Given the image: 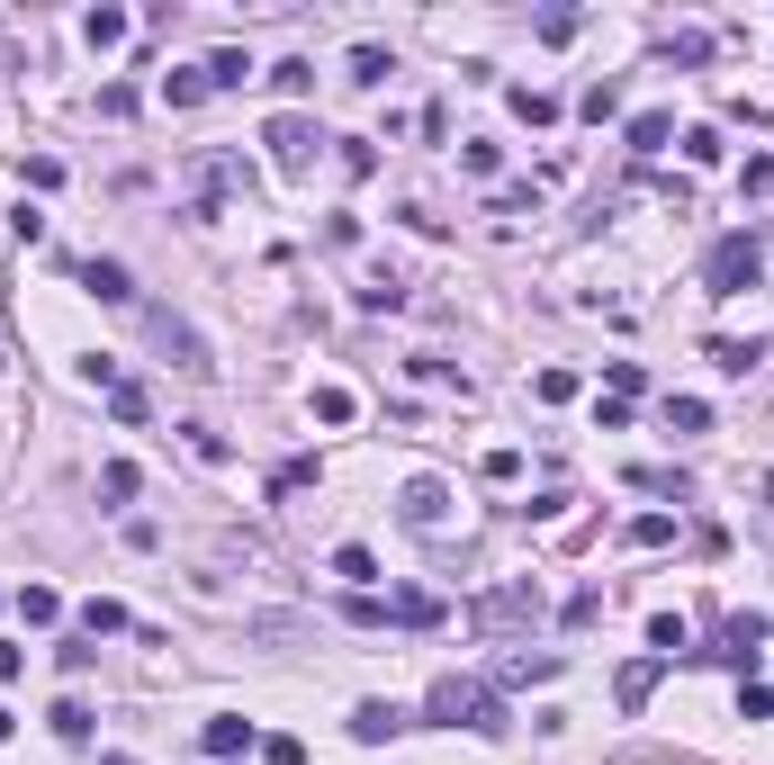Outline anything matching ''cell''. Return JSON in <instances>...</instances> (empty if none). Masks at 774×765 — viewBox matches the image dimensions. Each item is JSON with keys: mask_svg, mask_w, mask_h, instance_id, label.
Returning <instances> with one entry per match:
<instances>
[{"mask_svg": "<svg viewBox=\"0 0 774 765\" xmlns=\"http://www.w3.org/2000/svg\"><path fill=\"white\" fill-rule=\"evenodd\" d=\"M667 54H675V63H712V37H702V28H684V37L667 45Z\"/></svg>", "mask_w": 774, "mask_h": 765, "instance_id": "obj_45", "label": "cell"}, {"mask_svg": "<svg viewBox=\"0 0 774 765\" xmlns=\"http://www.w3.org/2000/svg\"><path fill=\"white\" fill-rule=\"evenodd\" d=\"M351 414H361V396H351V387H316V424H333V433H342Z\"/></svg>", "mask_w": 774, "mask_h": 765, "instance_id": "obj_17", "label": "cell"}, {"mask_svg": "<svg viewBox=\"0 0 774 765\" xmlns=\"http://www.w3.org/2000/svg\"><path fill=\"white\" fill-rule=\"evenodd\" d=\"M765 640H774V621H765V612H730V621H721V649H684V658H721V666H739V675H747Z\"/></svg>", "mask_w": 774, "mask_h": 765, "instance_id": "obj_4", "label": "cell"}, {"mask_svg": "<svg viewBox=\"0 0 774 765\" xmlns=\"http://www.w3.org/2000/svg\"><path fill=\"white\" fill-rule=\"evenodd\" d=\"M198 738H207V765H226V756H244V747H261V738H252V721H244V712H217V721H207V730H198Z\"/></svg>", "mask_w": 774, "mask_h": 765, "instance_id": "obj_8", "label": "cell"}, {"mask_svg": "<svg viewBox=\"0 0 774 765\" xmlns=\"http://www.w3.org/2000/svg\"><path fill=\"white\" fill-rule=\"evenodd\" d=\"M477 631H532V621H540V586L532 577H514V586H496V595H477Z\"/></svg>", "mask_w": 774, "mask_h": 765, "instance_id": "obj_3", "label": "cell"}, {"mask_svg": "<svg viewBox=\"0 0 774 765\" xmlns=\"http://www.w3.org/2000/svg\"><path fill=\"white\" fill-rule=\"evenodd\" d=\"M649 684H658V658H640V666H621V712H640V703H649Z\"/></svg>", "mask_w": 774, "mask_h": 765, "instance_id": "obj_20", "label": "cell"}, {"mask_svg": "<svg viewBox=\"0 0 774 765\" xmlns=\"http://www.w3.org/2000/svg\"><path fill=\"white\" fill-rule=\"evenodd\" d=\"M739 721H774V693L765 684H739Z\"/></svg>", "mask_w": 774, "mask_h": 765, "instance_id": "obj_44", "label": "cell"}, {"mask_svg": "<svg viewBox=\"0 0 774 765\" xmlns=\"http://www.w3.org/2000/svg\"><path fill=\"white\" fill-rule=\"evenodd\" d=\"M261 145H270V163H279V172L298 180V172H316V145H324V135H316V117H298V108H289V117H270Z\"/></svg>", "mask_w": 774, "mask_h": 765, "instance_id": "obj_5", "label": "cell"}, {"mask_svg": "<svg viewBox=\"0 0 774 765\" xmlns=\"http://www.w3.org/2000/svg\"><path fill=\"white\" fill-rule=\"evenodd\" d=\"M667 135H675V117L667 108H640V117H630V154H658Z\"/></svg>", "mask_w": 774, "mask_h": 765, "instance_id": "obj_13", "label": "cell"}, {"mask_svg": "<svg viewBox=\"0 0 774 765\" xmlns=\"http://www.w3.org/2000/svg\"><path fill=\"white\" fill-rule=\"evenodd\" d=\"M145 324H154V342H163V361H172V370H189V379H207V370H217V361H207V342H198V333H189L172 307H154Z\"/></svg>", "mask_w": 774, "mask_h": 765, "instance_id": "obj_6", "label": "cell"}, {"mask_svg": "<svg viewBox=\"0 0 774 765\" xmlns=\"http://www.w3.org/2000/svg\"><path fill=\"white\" fill-rule=\"evenodd\" d=\"M712 370L747 379V370H756V342H730V333H712Z\"/></svg>", "mask_w": 774, "mask_h": 765, "instance_id": "obj_18", "label": "cell"}, {"mask_svg": "<svg viewBox=\"0 0 774 765\" xmlns=\"http://www.w3.org/2000/svg\"><path fill=\"white\" fill-rule=\"evenodd\" d=\"M684 163H721V135L712 126H684Z\"/></svg>", "mask_w": 774, "mask_h": 765, "instance_id": "obj_38", "label": "cell"}, {"mask_svg": "<svg viewBox=\"0 0 774 765\" xmlns=\"http://www.w3.org/2000/svg\"><path fill=\"white\" fill-rule=\"evenodd\" d=\"M109 765H135V756H109Z\"/></svg>", "mask_w": 774, "mask_h": 765, "instance_id": "obj_49", "label": "cell"}, {"mask_svg": "<svg viewBox=\"0 0 774 765\" xmlns=\"http://www.w3.org/2000/svg\"><path fill=\"white\" fill-rule=\"evenodd\" d=\"M756 270H765V244H756V235H721L712 261H702V280H712V298H747Z\"/></svg>", "mask_w": 774, "mask_h": 765, "instance_id": "obj_2", "label": "cell"}, {"mask_svg": "<svg viewBox=\"0 0 774 765\" xmlns=\"http://www.w3.org/2000/svg\"><path fill=\"white\" fill-rule=\"evenodd\" d=\"M333 577H342L351 595H370V586H379V559H370L361 540H342V549H333Z\"/></svg>", "mask_w": 774, "mask_h": 765, "instance_id": "obj_12", "label": "cell"}, {"mask_svg": "<svg viewBox=\"0 0 774 765\" xmlns=\"http://www.w3.org/2000/svg\"><path fill=\"white\" fill-rule=\"evenodd\" d=\"M577 108H586V117H595V126H603V117H621V82H595V91H586V100H577Z\"/></svg>", "mask_w": 774, "mask_h": 765, "instance_id": "obj_33", "label": "cell"}, {"mask_svg": "<svg viewBox=\"0 0 774 765\" xmlns=\"http://www.w3.org/2000/svg\"><path fill=\"white\" fill-rule=\"evenodd\" d=\"M261 756H270V765H307V747H298V738H261Z\"/></svg>", "mask_w": 774, "mask_h": 765, "instance_id": "obj_47", "label": "cell"}, {"mask_svg": "<svg viewBox=\"0 0 774 765\" xmlns=\"http://www.w3.org/2000/svg\"><path fill=\"white\" fill-rule=\"evenodd\" d=\"M514 117H532V126H549V117H558V100H549V91H514Z\"/></svg>", "mask_w": 774, "mask_h": 765, "instance_id": "obj_39", "label": "cell"}, {"mask_svg": "<svg viewBox=\"0 0 774 765\" xmlns=\"http://www.w3.org/2000/svg\"><path fill=\"white\" fill-rule=\"evenodd\" d=\"M388 621H405V631H433V621H442V595H396Z\"/></svg>", "mask_w": 774, "mask_h": 765, "instance_id": "obj_14", "label": "cell"}, {"mask_svg": "<svg viewBox=\"0 0 774 765\" xmlns=\"http://www.w3.org/2000/svg\"><path fill=\"white\" fill-rule=\"evenodd\" d=\"M496 217H540V189H532V180H514V189H496Z\"/></svg>", "mask_w": 774, "mask_h": 765, "instance_id": "obj_27", "label": "cell"}, {"mask_svg": "<svg viewBox=\"0 0 774 765\" xmlns=\"http://www.w3.org/2000/svg\"><path fill=\"white\" fill-rule=\"evenodd\" d=\"M19 180H28V189H63V163H54V154H28Z\"/></svg>", "mask_w": 774, "mask_h": 765, "instance_id": "obj_34", "label": "cell"}, {"mask_svg": "<svg viewBox=\"0 0 774 765\" xmlns=\"http://www.w3.org/2000/svg\"><path fill=\"white\" fill-rule=\"evenodd\" d=\"M396 514H405L414 531H433V523L451 514V486H442V477H405V496H396Z\"/></svg>", "mask_w": 774, "mask_h": 765, "instance_id": "obj_7", "label": "cell"}, {"mask_svg": "<svg viewBox=\"0 0 774 765\" xmlns=\"http://www.w3.org/2000/svg\"><path fill=\"white\" fill-rule=\"evenodd\" d=\"M298 486H316V459H289V468H270V496H298Z\"/></svg>", "mask_w": 774, "mask_h": 765, "instance_id": "obj_36", "label": "cell"}, {"mask_svg": "<svg viewBox=\"0 0 774 765\" xmlns=\"http://www.w3.org/2000/svg\"><path fill=\"white\" fill-rule=\"evenodd\" d=\"M244 82H252V63H244L235 45H226V54H207V91H244Z\"/></svg>", "mask_w": 774, "mask_h": 765, "instance_id": "obj_15", "label": "cell"}, {"mask_svg": "<svg viewBox=\"0 0 774 765\" xmlns=\"http://www.w3.org/2000/svg\"><path fill=\"white\" fill-rule=\"evenodd\" d=\"M667 424H675V433H702V424H712V405H702V396H667Z\"/></svg>", "mask_w": 774, "mask_h": 765, "instance_id": "obj_26", "label": "cell"}, {"mask_svg": "<svg viewBox=\"0 0 774 765\" xmlns=\"http://www.w3.org/2000/svg\"><path fill=\"white\" fill-rule=\"evenodd\" d=\"M0 361H10V342H0Z\"/></svg>", "mask_w": 774, "mask_h": 765, "instance_id": "obj_50", "label": "cell"}, {"mask_svg": "<svg viewBox=\"0 0 774 765\" xmlns=\"http://www.w3.org/2000/svg\"><path fill=\"white\" fill-rule=\"evenodd\" d=\"M396 73V63H388V45H351V82H361V91H379Z\"/></svg>", "mask_w": 774, "mask_h": 765, "instance_id": "obj_16", "label": "cell"}, {"mask_svg": "<svg viewBox=\"0 0 774 765\" xmlns=\"http://www.w3.org/2000/svg\"><path fill=\"white\" fill-rule=\"evenodd\" d=\"M523 477V451H486V486H514Z\"/></svg>", "mask_w": 774, "mask_h": 765, "instance_id": "obj_43", "label": "cell"}, {"mask_svg": "<svg viewBox=\"0 0 774 765\" xmlns=\"http://www.w3.org/2000/svg\"><path fill=\"white\" fill-rule=\"evenodd\" d=\"M396 730H405L396 703H361V712H351V738H361V747H379V738H396Z\"/></svg>", "mask_w": 774, "mask_h": 765, "instance_id": "obj_11", "label": "cell"}, {"mask_svg": "<svg viewBox=\"0 0 774 765\" xmlns=\"http://www.w3.org/2000/svg\"><path fill=\"white\" fill-rule=\"evenodd\" d=\"M342 621H351V631H379L388 603H379V595H351V603H342Z\"/></svg>", "mask_w": 774, "mask_h": 765, "instance_id": "obj_35", "label": "cell"}, {"mask_svg": "<svg viewBox=\"0 0 774 765\" xmlns=\"http://www.w3.org/2000/svg\"><path fill=\"white\" fill-rule=\"evenodd\" d=\"M109 414H117V424H145V387L117 379V387H109Z\"/></svg>", "mask_w": 774, "mask_h": 765, "instance_id": "obj_25", "label": "cell"}, {"mask_svg": "<svg viewBox=\"0 0 774 765\" xmlns=\"http://www.w3.org/2000/svg\"><path fill=\"white\" fill-rule=\"evenodd\" d=\"M630 540H640V549H667V540H675V514H640V523H630Z\"/></svg>", "mask_w": 774, "mask_h": 765, "instance_id": "obj_31", "label": "cell"}, {"mask_svg": "<svg viewBox=\"0 0 774 765\" xmlns=\"http://www.w3.org/2000/svg\"><path fill=\"white\" fill-rule=\"evenodd\" d=\"M424 712H433L442 730H477V738H505V730H514L505 703H496V684H477V675H442V684L424 693Z\"/></svg>", "mask_w": 774, "mask_h": 765, "instance_id": "obj_1", "label": "cell"}, {"mask_svg": "<svg viewBox=\"0 0 774 765\" xmlns=\"http://www.w3.org/2000/svg\"><path fill=\"white\" fill-rule=\"evenodd\" d=\"M10 675H19V649H10V640H0V684H10Z\"/></svg>", "mask_w": 774, "mask_h": 765, "instance_id": "obj_48", "label": "cell"}, {"mask_svg": "<svg viewBox=\"0 0 774 765\" xmlns=\"http://www.w3.org/2000/svg\"><path fill=\"white\" fill-rule=\"evenodd\" d=\"M100 496H109V505L135 496V459H109V468H100Z\"/></svg>", "mask_w": 774, "mask_h": 765, "instance_id": "obj_29", "label": "cell"}, {"mask_svg": "<svg viewBox=\"0 0 774 765\" xmlns=\"http://www.w3.org/2000/svg\"><path fill=\"white\" fill-rule=\"evenodd\" d=\"M82 37H91L100 54H109V45H126V10H91V19H82Z\"/></svg>", "mask_w": 774, "mask_h": 765, "instance_id": "obj_21", "label": "cell"}, {"mask_svg": "<svg viewBox=\"0 0 774 765\" xmlns=\"http://www.w3.org/2000/svg\"><path fill=\"white\" fill-rule=\"evenodd\" d=\"M163 100H172V108H189V100H207V73H163Z\"/></svg>", "mask_w": 774, "mask_h": 765, "instance_id": "obj_32", "label": "cell"}, {"mask_svg": "<svg viewBox=\"0 0 774 765\" xmlns=\"http://www.w3.org/2000/svg\"><path fill=\"white\" fill-rule=\"evenodd\" d=\"M82 289H91V298H109V307H126V298H135L126 261H82Z\"/></svg>", "mask_w": 774, "mask_h": 765, "instance_id": "obj_10", "label": "cell"}, {"mask_svg": "<svg viewBox=\"0 0 774 765\" xmlns=\"http://www.w3.org/2000/svg\"><path fill=\"white\" fill-rule=\"evenodd\" d=\"M361 307H370V316H388V307H405V289H396V270H379V280L361 289Z\"/></svg>", "mask_w": 774, "mask_h": 765, "instance_id": "obj_30", "label": "cell"}, {"mask_svg": "<svg viewBox=\"0 0 774 765\" xmlns=\"http://www.w3.org/2000/svg\"><path fill=\"white\" fill-rule=\"evenodd\" d=\"M595 612H603V586H577V595H568V621H577V631H586V621H595Z\"/></svg>", "mask_w": 774, "mask_h": 765, "instance_id": "obj_46", "label": "cell"}, {"mask_svg": "<svg viewBox=\"0 0 774 765\" xmlns=\"http://www.w3.org/2000/svg\"><path fill=\"white\" fill-rule=\"evenodd\" d=\"M19 612H28V621H63V595H54V586H19Z\"/></svg>", "mask_w": 774, "mask_h": 765, "instance_id": "obj_24", "label": "cell"}, {"mask_svg": "<svg viewBox=\"0 0 774 765\" xmlns=\"http://www.w3.org/2000/svg\"><path fill=\"white\" fill-rule=\"evenodd\" d=\"M739 189H747V198H765V189H774V154H747V172H739Z\"/></svg>", "mask_w": 774, "mask_h": 765, "instance_id": "obj_40", "label": "cell"}, {"mask_svg": "<svg viewBox=\"0 0 774 765\" xmlns=\"http://www.w3.org/2000/svg\"><path fill=\"white\" fill-rule=\"evenodd\" d=\"M558 666H568L558 649H514V658H496V684H549Z\"/></svg>", "mask_w": 774, "mask_h": 765, "instance_id": "obj_9", "label": "cell"}, {"mask_svg": "<svg viewBox=\"0 0 774 765\" xmlns=\"http://www.w3.org/2000/svg\"><path fill=\"white\" fill-rule=\"evenodd\" d=\"M270 82L298 100V91H316V63H307V54H289V63H270Z\"/></svg>", "mask_w": 774, "mask_h": 765, "instance_id": "obj_23", "label": "cell"}, {"mask_svg": "<svg viewBox=\"0 0 774 765\" xmlns=\"http://www.w3.org/2000/svg\"><path fill=\"white\" fill-rule=\"evenodd\" d=\"M180 433H189V451H198V459H226V433H217V424H180Z\"/></svg>", "mask_w": 774, "mask_h": 765, "instance_id": "obj_42", "label": "cell"}, {"mask_svg": "<svg viewBox=\"0 0 774 765\" xmlns=\"http://www.w3.org/2000/svg\"><path fill=\"white\" fill-rule=\"evenodd\" d=\"M82 631H91V640H100V631H126V603H109V595H91V603H82Z\"/></svg>", "mask_w": 774, "mask_h": 765, "instance_id": "obj_22", "label": "cell"}, {"mask_svg": "<svg viewBox=\"0 0 774 765\" xmlns=\"http://www.w3.org/2000/svg\"><path fill=\"white\" fill-rule=\"evenodd\" d=\"M577 28H586V19H577V10H540V37H549V45H568V37H577Z\"/></svg>", "mask_w": 774, "mask_h": 765, "instance_id": "obj_41", "label": "cell"}, {"mask_svg": "<svg viewBox=\"0 0 774 765\" xmlns=\"http://www.w3.org/2000/svg\"><path fill=\"white\" fill-rule=\"evenodd\" d=\"M532 396H540V405H568V396H577V370H540Z\"/></svg>", "mask_w": 774, "mask_h": 765, "instance_id": "obj_28", "label": "cell"}, {"mask_svg": "<svg viewBox=\"0 0 774 765\" xmlns=\"http://www.w3.org/2000/svg\"><path fill=\"white\" fill-rule=\"evenodd\" d=\"M649 649H658L667 666L684 658V612H658V621H649Z\"/></svg>", "mask_w": 774, "mask_h": 765, "instance_id": "obj_19", "label": "cell"}, {"mask_svg": "<svg viewBox=\"0 0 774 765\" xmlns=\"http://www.w3.org/2000/svg\"><path fill=\"white\" fill-rule=\"evenodd\" d=\"M54 738L82 747V738H91V712H82V703H54Z\"/></svg>", "mask_w": 774, "mask_h": 765, "instance_id": "obj_37", "label": "cell"}]
</instances>
